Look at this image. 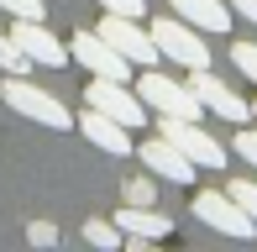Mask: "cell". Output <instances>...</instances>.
I'll use <instances>...</instances> for the list:
<instances>
[{
	"label": "cell",
	"mask_w": 257,
	"mask_h": 252,
	"mask_svg": "<svg viewBox=\"0 0 257 252\" xmlns=\"http://www.w3.org/2000/svg\"><path fill=\"white\" fill-rule=\"evenodd\" d=\"M153 42H158V53L168 63H179V68H210V42H200V27H189V21H168V16H158L153 27Z\"/></svg>",
	"instance_id": "6da1fadb"
},
{
	"label": "cell",
	"mask_w": 257,
	"mask_h": 252,
	"mask_svg": "<svg viewBox=\"0 0 257 252\" xmlns=\"http://www.w3.org/2000/svg\"><path fill=\"white\" fill-rule=\"evenodd\" d=\"M0 95H6V105L16 110V116H27V121H42V126H53V132H68V126H74V116H68L63 100L42 95V89L27 84L21 74H11L6 84H0Z\"/></svg>",
	"instance_id": "7a4b0ae2"
},
{
	"label": "cell",
	"mask_w": 257,
	"mask_h": 252,
	"mask_svg": "<svg viewBox=\"0 0 257 252\" xmlns=\"http://www.w3.org/2000/svg\"><path fill=\"white\" fill-rule=\"evenodd\" d=\"M137 95L147 100L153 110H163V116H184V121H200L205 116V105H200V95L189 89V79H168V74H158V68H147L142 79H137Z\"/></svg>",
	"instance_id": "3957f363"
},
{
	"label": "cell",
	"mask_w": 257,
	"mask_h": 252,
	"mask_svg": "<svg viewBox=\"0 0 257 252\" xmlns=\"http://www.w3.org/2000/svg\"><path fill=\"white\" fill-rule=\"evenodd\" d=\"M158 137H168L173 147H179L184 158H189L194 168H226V147L215 142V137L205 132L200 121H184V116H163L158 121Z\"/></svg>",
	"instance_id": "277c9868"
},
{
	"label": "cell",
	"mask_w": 257,
	"mask_h": 252,
	"mask_svg": "<svg viewBox=\"0 0 257 252\" xmlns=\"http://www.w3.org/2000/svg\"><path fill=\"white\" fill-rule=\"evenodd\" d=\"M100 32L110 37V48L121 53V58L132 63V68H158V58H163V53H158L153 32H147L142 21H137V16H110V11H105Z\"/></svg>",
	"instance_id": "5b68a950"
},
{
	"label": "cell",
	"mask_w": 257,
	"mask_h": 252,
	"mask_svg": "<svg viewBox=\"0 0 257 252\" xmlns=\"http://www.w3.org/2000/svg\"><path fill=\"white\" fill-rule=\"evenodd\" d=\"M194 215H200L205 226H215L220 236H257V221L236 205L231 189H200L194 194Z\"/></svg>",
	"instance_id": "8992f818"
},
{
	"label": "cell",
	"mask_w": 257,
	"mask_h": 252,
	"mask_svg": "<svg viewBox=\"0 0 257 252\" xmlns=\"http://www.w3.org/2000/svg\"><path fill=\"white\" fill-rule=\"evenodd\" d=\"M68 53H74V63H84L95 79H121V84H126V68H132V63L110 48V37H105L100 27H95V32L79 27L74 37H68Z\"/></svg>",
	"instance_id": "52a82bcc"
},
{
	"label": "cell",
	"mask_w": 257,
	"mask_h": 252,
	"mask_svg": "<svg viewBox=\"0 0 257 252\" xmlns=\"http://www.w3.org/2000/svg\"><path fill=\"white\" fill-rule=\"evenodd\" d=\"M84 105L105 110V116H115L121 126H147V100L132 95V89L121 84V79H95V84H84Z\"/></svg>",
	"instance_id": "ba28073f"
},
{
	"label": "cell",
	"mask_w": 257,
	"mask_h": 252,
	"mask_svg": "<svg viewBox=\"0 0 257 252\" xmlns=\"http://www.w3.org/2000/svg\"><path fill=\"white\" fill-rule=\"evenodd\" d=\"M189 89L200 95V105L210 110V116H220V121H231V126L252 121V105H247V100H241L231 84H220L210 68H189Z\"/></svg>",
	"instance_id": "9c48e42d"
},
{
	"label": "cell",
	"mask_w": 257,
	"mask_h": 252,
	"mask_svg": "<svg viewBox=\"0 0 257 252\" xmlns=\"http://www.w3.org/2000/svg\"><path fill=\"white\" fill-rule=\"evenodd\" d=\"M11 37H16V42H21V53H27L32 63H42V68H63V63H74L68 42H58V37H53L48 21H16V27H11Z\"/></svg>",
	"instance_id": "30bf717a"
},
{
	"label": "cell",
	"mask_w": 257,
	"mask_h": 252,
	"mask_svg": "<svg viewBox=\"0 0 257 252\" xmlns=\"http://www.w3.org/2000/svg\"><path fill=\"white\" fill-rule=\"evenodd\" d=\"M74 126H79V132H84L95 147H100V153H110V158L137 153V142H132V126H121L115 116H105V110H95V105H84V116H79Z\"/></svg>",
	"instance_id": "8fae6325"
},
{
	"label": "cell",
	"mask_w": 257,
	"mask_h": 252,
	"mask_svg": "<svg viewBox=\"0 0 257 252\" xmlns=\"http://www.w3.org/2000/svg\"><path fill=\"white\" fill-rule=\"evenodd\" d=\"M137 158H142V163L153 168L158 179H168V184H194V163L168 142V137H153V142H142V147H137Z\"/></svg>",
	"instance_id": "7c38bea8"
},
{
	"label": "cell",
	"mask_w": 257,
	"mask_h": 252,
	"mask_svg": "<svg viewBox=\"0 0 257 252\" xmlns=\"http://www.w3.org/2000/svg\"><path fill=\"white\" fill-rule=\"evenodd\" d=\"M121 231H132V236H147V242H158V236H173V221L163 210H153V205H126L121 200V210L110 215Z\"/></svg>",
	"instance_id": "4fadbf2b"
},
{
	"label": "cell",
	"mask_w": 257,
	"mask_h": 252,
	"mask_svg": "<svg viewBox=\"0 0 257 252\" xmlns=\"http://www.w3.org/2000/svg\"><path fill=\"white\" fill-rule=\"evenodd\" d=\"M168 6H173V16H184L200 32H215V37L231 27V6L226 0H168Z\"/></svg>",
	"instance_id": "5bb4252c"
},
{
	"label": "cell",
	"mask_w": 257,
	"mask_h": 252,
	"mask_svg": "<svg viewBox=\"0 0 257 252\" xmlns=\"http://www.w3.org/2000/svg\"><path fill=\"white\" fill-rule=\"evenodd\" d=\"M84 242L100 247V252H115L121 247V226L115 221H84Z\"/></svg>",
	"instance_id": "9a60e30c"
},
{
	"label": "cell",
	"mask_w": 257,
	"mask_h": 252,
	"mask_svg": "<svg viewBox=\"0 0 257 252\" xmlns=\"http://www.w3.org/2000/svg\"><path fill=\"white\" fill-rule=\"evenodd\" d=\"M0 68H6V74H27L32 68V58L21 53V42L11 37V32H0Z\"/></svg>",
	"instance_id": "2e32d148"
},
{
	"label": "cell",
	"mask_w": 257,
	"mask_h": 252,
	"mask_svg": "<svg viewBox=\"0 0 257 252\" xmlns=\"http://www.w3.org/2000/svg\"><path fill=\"white\" fill-rule=\"evenodd\" d=\"M121 200H126V205H153V200H158L153 174H137V179H126V184H121Z\"/></svg>",
	"instance_id": "e0dca14e"
},
{
	"label": "cell",
	"mask_w": 257,
	"mask_h": 252,
	"mask_svg": "<svg viewBox=\"0 0 257 252\" xmlns=\"http://www.w3.org/2000/svg\"><path fill=\"white\" fill-rule=\"evenodd\" d=\"M0 11H11L16 21H48V6H42V0H0Z\"/></svg>",
	"instance_id": "ac0fdd59"
},
{
	"label": "cell",
	"mask_w": 257,
	"mask_h": 252,
	"mask_svg": "<svg viewBox=\"0 0 257 252\" xmlns=\"http://www.w3.org/2000/svg\"><path fill=\"white\" fill-rule=\"evenodd\" d=\"M231 63L257 84V42H231Z\"/></svg>",
	"instance_id": "d6986e66"
},
{
	"label": "cell",
	"mask_w": 257,
	"mask_h": 252,
	"mask_svg": "<svg viewBox=\"0 0 257 252\" xmlns=\"http://www.w3.org/2000/svg\"><path fill=\"white\" fill-rule=\"evenodd\" d=\"M231 194H236V205L257 221V184H252V179H231Z\"/></svg>",
	"instance_id": "ffe728a7"
},
{
	"label": "cell",
	"mask_w": 257,
	"mask_h": 252,
	"mask_svg": "<svg viewBox=\"0 0 257 252\" xmlns=\"http://www.w3.org/2000/svg\"><path fill=\"white\" fill-rule=\"evenodd\" d=\"M27 242H32V247H58V226L32 221V226H27Z\"/></svg>",
	"instance_id": "44dd1931"
},
{
	"label": "cell",
	"mask_w": 257,
	"mask_h": 252,
	"mask_svg": "<svg viewBox=\"0 0 257 252\" xmlns=\"http://www.w3.org/2000/svg\"><path fill=\"white\" fill-rule=\"evenodd\" d=\"M236 153L257 168V126H241V132H236Z\"/></svg>",
	"instance_id": "7402d4cb"
},
{
	"label": "cell",
	"mask_w": 257,
	"mask_h": 252,
	"mask_svg": "<svg viewBox=\"0 0 257 252\" xmlns=\"http://www.w3.org/2000/svg\"><path fill=\"white\" fill-rule=\"evenodd\" d=\"M105 11H110V16H137L142 21V11H147V0H100Z\"/></svg>",
	"instance_id": "603a6c76"
},
{
	"label": "cell",
	"mask_w": 257,
	"mask_h": 252,
	"mask_svg": "<svg viewBox=\"0 0 257 252\" xmlns=\"http://www.w3.org/2000/svg\"><path fill=\"white\" fill-rule=\"evenodd\" d=\"M231 11H236V16H247L252 27H257V0H231Z\"/></svg>",
	"instance_id": "cb8c5ba5"
},
{
	"label": "cell",
	"mask_w": 257,
	"mask_h": 252,
	"mask_svg": "<svg viewBox=\"0 0 257 252\" xmlns=\"http://www.w3.org/2000/svg\"><path fill=\"white\" fill-rule=\"evenodd\" d=\"M252 121H257V100H252Z\"/></svg>",
	"instance_id": "d4e9b609"
}]
</instances>
